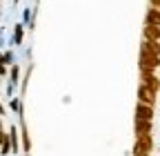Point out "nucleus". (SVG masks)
<instances>
[{
    "label": "nucleus",
    "instance_id": "obj_4",
    "mask_svg": "<svg viewBox=\"0 0 160 156\" xmlns=\"http://www.w3.org/2000/svg\"><path fill=\"white\" fill-rule=\"evenodd\" d=\"M142 85H147L149 89H158V78L153 76V71H142Z\"/></svg>",
    "mask_w": 160,
    "mask_h": 156
},
{
    "label": "nucleus",
    "instance_id": "obj_8",
    "mask_svg": "<svg viewBox=\"0 0 160 156\" xmlns=\"http://www.w3.org/2000/svg\"><path fill=\"white\" fill-rule=\"evenodd\" d=\"M142 49H149L151 54H160V45H156L153 40H147V43H142Z\"/></svg>",
    "mask_w": 160,
    "mask_h": 156
},
{
    "label": "nucleus",
    "instance_id": "obj_2",
    "mask_svg": "<svg viewBox=\"0 0 160 156\" xmlns=\"http://www.w3.org/2000/svg\"><path fill=\"white\" fill-rule=\"evenodd\" d=\"M136 121H153V109L145 103H140L136 109Z\"/></svg>",
    "mask_w": 160,
    "mask_h": 156
},
{
    "label": "nucleus",
    "instance_id": "obj_3",
    "mask_svg": "<svg viewBox=\"0 0 160 156\" xmlns=\"http://www.w3.org/2000/svg\"><path fill=\"white\" fill-rule=\"evenodd\" d=\"M138 96H140V103H145V105H153L156 91H153V89H149L147 85H140V91H138Z\"/></svg>",
    "mask_w": 160,
    "mask_h": 156
},
{
    "label": "nucleus",
    "instance_id": "obj_1",
    "mask_svg": "<svg viewBox=\"0 0 160 156\" xmlns=\"http://www.w3.org/2000/svg\"><path fill=\"white\" fill-rule=\"evenodd\" d=\"M158 56L156 54H151L149 49H142V56H140V69L142 71H153L156 67H158Z\"/></svg>",
    "mask_w": 160,
    "mask_h": 156
},
{
    "label": "nucleus",
    "instance_id": "obj_11",
    "mask_svg": "<svg viewBox=\"0 0 160 156\" xmlns=\"http://www.w3.org/2000/svg\"><path fill=\"white\" fill-rule=\"evenodd\" d=\"M136 156H149V154H147V152H138Z\"/></svg>",
    "mask_w": 160,
    "mask_h": 156
},
{
    "label": "nucleus",
    "instance_id": "obj_7",
    "mask_svg": "<svg viewBox=\"0 0 160 156\" xmlns=\"http://www.w3.org/2000/svg\"><path fill=\"white\" fill-rule=\"evenodd\" d=\"M145 36H147V40H156V38L160 36V29H158V25H151V23H147V27H145Z\"/></svg>",
    "mask_w": 160,
    "mask_h": 156
},
{
    "label": "nucleus",
    "instance_id": "obj_10",
    "mask_svg": "<svg viewBox=\"0 0 160 156\" xmlns=\"http://www.w3.org/2000/svg\"><path fill=\"white\" fill-rule=\"evenodd\" d=\"M2 152H5V154L9 152V136H7V134H5V138H2Z\"/></svg>",
    "mask_w": 160,
    "mask_h": 156
},
{
    "label": "nucleus",
    "instance_id": "obj_9",
    "mask_svg": "<svg viewBox=\"0 0 160 156\" xmlns=\"http://www.w3.org/2000/svg\"><path fill=\"white\" fill-rule=\"evenodd\" d=\"M147 20H149L151 25H160V11H153V9H151V11L147 13Z\"/></svg>",
    "mask_w": 160,
    "mask_h": 156
},
{
    "label": "nucleus",
    "instance_id": "obj_6",
    "mask_svg": "<svg viewBox=\"0 0 160 156\" xmlns=\"http://www.w3.org/2000/svg\"><path fill=\"white\" fill-rule=\"evenodd\" d=\"M149 129H151V121H136L138 136H149Z\"/></svg>",
    "mask_w": 160,
    "mask_h": 156
},
{
    "label": "nucleus",
    "instance_id": "obj_5",
    "mask_svg": "<svg viewBox=\"0 0 160 156\" xmlns=\"http://www.w3.org/2000/svg\"><path fill=\"white\" fill-rule=\"evenodd\" d=\"M149 149H151V138H149V136H138L136 154H138V152H149Z\"/></svg>",
    "mask_w": 160,
    "mask_h": 156
}]
</instances>
